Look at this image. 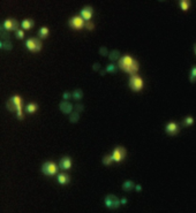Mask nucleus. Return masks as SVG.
Segmentation results:
<instances>
[{
	"label": "nucleus",
	"mask_w": 196,
	"mask_h": 213,
	"mask_svg": "<svg viewBox=\"0 0 196 213\" xmlns=\"http://www.w3.org/2000/svg\"><path fill=\"white\" fill-rule=\"evenodd\" d=\"M26 46L31 52H39L42 49V42L37 38H30L26 42Z\"/></svg>",
	"instance_id": "3"
},
{
	"label": "nucleus",
	"mask_w": 196,
	"mask_h": 213,
	"mask_svg": "<svg viewBox=\"0 0 196 213\" xmlns=\"http://www.w3.org/2000/svg\"><path fill=\"white\" fill-rule=\"evenodd\" d=\"M120 204H121V201L114 195H107L105 197V205L111 210L118 209L120 206Z\"/></svg>",
	"instance_id": "2"
},
{
	"label": "nucleus",
	"mask_w": 196,
	"mask_h": 213,
	"mask_svg": "<svg viewBox=\"0 0 196 213\" xmlns=\"http://www.w3.org/2000/svg\"><path fill=\"white\" fill-rule=\"evenodd\" d=\"M112 161H114L112 155H105V157H104V159H103V164H104V165H106V166L111 165V164H112Z\"/></svg>",
	"instance_id": "24"
},
{
	"label": "nucleus",
	"mask_w": 196,
	"mask_h": 213,
	"mask_svg": "<svg viewBox=\"0 0 196 213\" xmlns=\"http://www.w3.org/2000/svg\"><path fill=\"white\" fill-rule=\"evenodd\" d=\"M108 58L111 61H117L120 59V52L114 50V51H111V53L108 54Z\"/></svg>",
	"instance_id": "16"
},
{
	"label": "nucleus",
	"mask_w": 196,
	"mask_h": 213,
	"mask_svg": "<svg viewBox=\"0 0 196 213\" xmlns=\"http://www.w3.org/2000/svg\"><path fill=\"white\" fill-rule=\"evenodd\" d=\"M119 67L131 75H135L138 71V62L133 59L131 56H125L124 58H121L119 61Z\"/></svg>",
	"instance_id": "1"
},
{
	"label": "nucleus",
	"mask_w": 196,
	"mask_h": 213,
	"mask_svg": "<svg viewBox=\"0 0 196 213\" xmlns=\"http://www.w3.org/2000/svg\"><path fill=\"white\" fill-rule=\"evenodd\" d=\"M105 73H106V71H105V70H103V71H100V75H101V76H104V75H105Z\"/></svg>",
	"instance_id": "37"
},
{
	"label": "nucleus",
	"mask_w": 196,
	"mask_h": 213,
	"mask_svg": "<svg viewBox=\"0 0 196 213\" xmlns=\"http://www.w3.org/2000/svg\"><path fill=\"white\" fill-rule=\"evenodd\" d=\"M107 52H108V51H107V49H106V47H104V46L99 49V54H100V56H107Z\"/></svg>",
	"instance_id": "29"
},
{
	"label": "nucleus",
	"mask_w": 196,
	"mask_h": 213,
	"mask_svg": "<svg viewBox=\"0 0 196 213\" xmlns=\"http://www.w3.org/2000/svg\"><path fill=\"white\" fill-rule=\"evenodd\" d=\"M79 119H80V114H79V112H74V113H70V117H69V120L70 122H73V123H75V122L79 121Z\"/></svg>",
	"instance_id": "19"
},
{
	"label": "nucleus",
	"mask_w": 196,
	"mask_h": 213,
	"mask_svg": "<svg viewBox=\"0 0 196 213\" xmlns=\"http://www.w3.org/2000/svg\"><path fill=\"white\" fill-rule=\"evenodd\" d=\"M70 97H73V93H69V92H64V94H63V98H64L65 100H68Z\"/></svg>",
	"instance_id": "32"
},
{
	"label": "nucleus",
	"mask_w": 196,
	"mask_h": 213,
	"mask_svg": "<svg viewBox=\"0 0 196 213\" xmlns=\"http://www.w3.org/2000/svg\"><path fill=\"white\" fill-rule=\"evenodd\" d=\"M1 30H2V32H1V38L3 39V40H9V38H10V36H9V33H7L6 31H5V29L1 27Z\"/></svg>",
	"instance_id": "28"
},
{
	"label": "nucleus",
	"mask_w": 196,
	"mask_h": 213,
	"mask_svg": "<svg viewBox=\"0 0 196 213\" xmlns=\"http://www.w3.org/2000/svg\"><path fill=\"white\" fill-rule=\"evenodd\" d=\"M1 27L7 31H17L19 23H17V21L14 20V19H8V20L5 21V23H3Z\"/></svg>",
	"instance_id": "8"
},
{
	"label": "nucleus",
	"mask_w": 196,
	"mask_h": 213,
	"mask_svg": "<svg viewBox=\"0 0 196 213\" xmlns=\"http://www.w3.org/2000/svg\"><path fill=\"white\" fill-rule=\"evenodd\" d=\"M59 107H60V111H61L63 113H65V114H70L72 111H73V105H72L70 103L66 101V100H64V101L60 103Z\"/></svg>",
	"instance_id": "11"
},
{
	"label": "nucleus",
	"mask_w": 196,
	"mask_h": 213,
	"mask_svg": "<svg viewBox=\"0 0 196 213\" xmlns=\"http://www.w3.org/2000/svg\"><path fill=\"white\" fill-rule=\"evenodd\" d=\"M47 36H49V29L46 27L40 28V30H39V37L40 38H46Z\"/></svg>",
	"instance_id": "23"
},
{
	"label": "nucleus",
	"mask_w": 196,
	"mask_h": 213,
	"mask_svg": "<svg viewBox=\"0 0 196 213\" xmlns=\"http://www.w3.org/2000/svg\"><path fill=\"white\" fill-rule=\"evenodd\" d=\"M92 13H94L92 8H91L90 6H87V7H84V8L81 10V16H82L83 20L89 21V20L92 17Z\"/></svg>",
	"instance_id": "10"
},
{
	"label": "nucleus",
	"mask_w": 196,
	"mask_h": 213,
	"mask_svg": "<svg viewBox=\"0 0 196 213\" xmlns=\"http://www.w3.org/2000/svg\"><path fill=\"white\" fill-rule=\"evenodd\" d=\"M193 123H194V119H193L192 117H187V118L183 120V124L187 126V127H188V126H192Z\"/></svg>",
	"instance_id": "26"
},
{
	"label": "nucleus",
	"mask_w": 196,
	"mask_h": 213,
	"mask_svg": "<svg viewBox=\"0 0 196 213\" xmlns=\"http://www.w3.org/2000/svg\"><path fill=\"white\" fill-rule=\"evenodd\" d=\"M180 6H181V9L186 12V10H188V8L190 6V2L188 0H182V1H180Z\"/></svg>",
	"instance_id": "22"
},
{
	"label": "nucleus",
	"mask_w": 196,
	"mask_h": 213,
	"mask_svg": "<svg viewBox=\"0 0 196 213\" xmlns=\"http://www.w3.org/2000/svg\"><path fill=\"white\" fill-rule=\"evenodd\" d=\"M106 71H107V73H115V71H117V66H114L113 63L108 65L107 68H106Z\"/></svg>",
	"instance_id": "27"
},
{
	"label": "nucleus",
	"mask_w": 196,
	"mask_h": 213,
	"mask_svg": "<svg viewBox=\"0 0 196 213\" xmlns=\"http://www.w3.org/2000/svg\"><path fill=\"white\" fill-rule=\"evenodd\" d=\"M72 167V160H70V158L69 157H64L61 160H60V168L61 169H69Z\"/></svg>",
	"instance_id": "12"
},
{
	"label": "nucleus",
	"mask_w": 196,
	"mask_h": 213,
	"mask_svg": "<svg viewBox=\"0 0 196 213\" xmlns=\"http://www.w3.org/2000/svg\"><path fill=\"white\" fill-rule=\"evenodd\" d=\"M82 97H83V92H82V90H80V89H76L75 91L73 92V98H74V99H76V100H80Z\"/></svg>",
	"instance_id": "20"
},
{
	"label": "nucleus",
	"mask_w": 196,
	"mask_h": 213,
	"mask_svg": "<svg viewBox=\"0 0 196 213\" xmlns=\"http://www.w3.org/2000/svg\"><path fill=\"white\" fill-rule=\"evenodd\" d=\"M166 133L171 136L173 135H177L179 133V126L175 123V122H170L168 124H166V128H165Z\"/></svg>",
	"instance_id": "9"
},
{
	"label": "nucleus",
	"mask_w": 196,
	"mask_h": 213,
	"mask_svg": "<svg viewBox=\"0 0 196 213\" xmlns=\"http://www.w3.org/2000/svg\"><path fill=\"white\" fill-rule=\"evenodd\" d=\"M58 182L63 185H65L67 183L69 182V176L68 174H65V173H61V174H58Z\"/></svg>",
	"instance_id": "13"
},
{
	"label": "nucleus",
	"mask_w": 196,
	"mask_h": 213,
	"mask_svg": "<svg viewBox=\"0 0 196 213\" xmlns=\"http://www.w3.org/2000/svg\"><path fill=\"white\" fill-rule=\"evenodd\" d=\"M134 188H135V184L133 181H125L122 184V190L125 191H131Z\"/></svg>",
	"instance_id": "15"
},
{
	"label": "nucleus",
	"mask_w": 196,
	"mask_h": 213,
	"mask_svg": "<svg viewBox=\"0 0 196 213\" xmlns=\"http://www.w3.org/2000/svg\"><path fill=\"white\" fill-rule=\"evenodd\" d=\"M21 26H22V28H23L24 30H29V29H31L33 27V20H30V19L24 20V21L21 23Z\"/></svg>",
	"instance_id": "14"
},
{
	"label": "nucleus",
	"mask_w": 196,
	"mask_h": 213,
	"mask_svg": "<svg viewBox=\"0 0 196 213\" xmlns=\"http://www.w3.org/2000/svg\"><path fill=\"white\" fill-rule=\"evenodd\" d=\"M112 157H113V160L114 161L121 162L124 160V158L126 157V150L122 146H118V148L114 149V151L112 153Z\"/></svg>",
	"instance_id": "7"
},
{
	"label": "nucleus",
	"mask_w": 196,
	"mask_h": 213,
	"mask_svg": "<svg viewBox=\"0 0 196 213\" xmlns=\"http://www.w3.org/2000/svg\"><path fill=\"white\" fill-rule=\"evenodd\" d=\"M69 26L73 28V29H76V30H80L82 29L83 27H85V23H84V20L80 16H74L70 19L69 21Z\"/></svg>",
	"instance_id": "6"
},
{
	"label": "nucleus",
	"mask_w": 196,
	"mask_h": 213,
	"mask_svg": "<svg viewBox=\"0 0 196 213\" xmlns=\"http://www.w3.org/2000/svg\"><path fill=\"white\" fill-rule=\"evenodd\" d=\"M24 37V32L22 30H17L16 31V38H20V39H23Z\"/></svg>",
	"instance_id": "31"
},
{
	"label": "nucleus",
	"mask_w": 196,
	"mask_h": 213,
	"mask_svg": "<svg viewBox=\"0 0 196 213\" xmlns=\"http://www.w3.org/2000/svg\"><path fill=\"white\" fill-rule=\"evenodd\" d=\"M194 50H195V54H196V44H195V46H194Z\"/></svg>",
	"instance_id": "38"
},
{
	"label": "nucleus",
	"mask_w": 196,
	"mask_h": 213,
	"mask_svg": "<svg viewBox=\"0 0 196 213\" xmlns=\"http://www.w3.org/2000/svg\"><path fill=\"white\" fill-rule=\"evenodd\" d=\"M42 171L45 175H49V176H52V175H56L58 173V167L56 164L49 161V162H45L42 167Z\"/></svg>",
	"instance_id": "4"
},
{
	"label": "nucleus",
	"mask_w": 196,
	"mask_h": 213,
	"mask_svg": "<svg viewBox=\"0 0 196 213\" xmlns=\"http://www.w3.org/2000/svg\"><path fill=\"white\" fill-rule=\"evenodd\" d=\"M7 108H8L9 111H12V112H13V111H16V104L13 101L12 98L7 101Z\"/></svg>",
	"instance_id": "21"
},
{
	"label": "nucleus",
	"mask_w": 196,
	"mask_h": 213,
	"mask_svg": "<svg viewBox=\"0 0 196 213\" xmlns=\"http://www.w3.org/2000/svg\"><path fill=\"white\" fill-rule=\"evenodd\" d=\"M74 108H75V111H76V112H82V111L84 110V106H83V105H81V104H77Z\"/></svg>",
	"instance_id": "30"
},
{
	"label": "nucleus",
	"mask_w": 196,
	"mask_h": 213,
	"mask_svg": "<svg viewBox=\"0 0 196 213\" xmlns=\"http://www.w3.org/2000/svg\"><path fill=\"white\" fill-rule=\"evenodd\" d=\"M37 105L36 104H33V103H31V104H29L27 107H26V111L28 112V113H35L36 111H37Z\"/></svg>",
	"instance_id": "18"
},
{
	"label": "nucleus",
	"mask_w": 196,
	"mask_h": 213,
	"mask_svg": "<svg viewBox=\"0 0 196 213\" xmlns=\"http://www.w3.org/2000/svg\"><path fill=\"white\" fill-rule=\"evenodd\" d=\"M135 189H136V191H141L142 190V187L138 184V185H135Z\"/></svg>",
	"instance_id": "36"
},
{
	"label": "nucleus",
	"mask_w": 196,
	"mask_h": 213,
	"mask_svg": "<svg viewBox=\"0 0 196 213\" xmlns=\"http://www.w3.org/2000/svg\"><path fill=\"white\" fill-rule=\"evenodd\" d=\"M85 28H87L88 30H94L95 26H94L91 22H87V23H85Z\"/></svg>",
	"instance_id": "33"
},
{
	"label": "nucleus",
	"mask_w": 196,
	"mask_h": 213,
	"mask_svg": "<svg viewBox=\"0 0 196 213\" xmlns=\"http://www.w3.org/2000/svg\"><path fill=\"white\" fill-rule=\"evenodd\" d=\"M129 85L134 91H140L143 88V81L140 76L136 75H131V80H129Z\"/></svg>",
	"instance_id": "5"
},
{
	"label": "nucleus",
	"mask_w": 196,
	"mask_h": 213,
	"mask_svg": "<svg viewBox=\"0 0 196 213\" xmlns=\"http://www.w3.org/2000/svg\"><path fill=\"white\" fill-rule=\"evenodd\" d=\"M190 82L194 83L196 82V66L192 68V73H190Z\"/></svg>",
	"instance_id": "25"
},
{
	"label": "nucleus",
	"mask_w": 196,
	"mask_h": 213,
	"mask_svg": "<svg viewBox=\"0 0 196 213\" xmlns=\"http://www.w3.org/2000/svg\"><path fill=\"white\" fill-rule=\"evenodd\" d=\"M92 69L96 70V71H97V70H100V65H99V63H95V65L92 66Z\"/></svg>",
	"instance_id": "34"
},
{
	"label": "nucleus",
	"mask_w": 196,
	"mask_h": 213,
	"mask_svg": "<svg viewBox=\"0 0 196 213\" xmlns=\"http://www.w3.org/2000/svg\"><path fill=\"white\" fill-rule=\"evenodd\" d=\"M121 204H122V205L127 204V198H125V197H124V198H121Z\"/></svg>",
	"instance_id": "35"
},
{
	"label": "nucleus",
	"mask_w": 196,
	"mask_h": 213,
	"mask_svg": "<svg viewBox=\"0 0 196 213\" xmlns=\"http://www.w3.org/2000/svg\"><path fill=\"white\" fill-rule=\"evenodd\" d=\"M0 47H1L2 50H5V51H10V50L13 49V45L10 44L9 40H3V42H1Z\"/></svg>",
	"instance_id": "17"
}]
</instances>
